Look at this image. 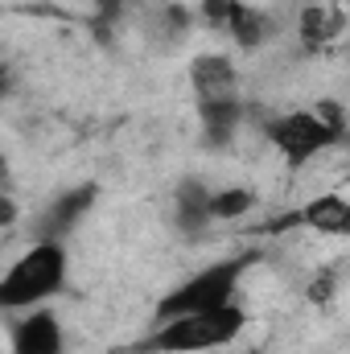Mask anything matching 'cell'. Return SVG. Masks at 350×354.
Masks as SVG:
<instances>
[{"mask_svg": "<svg viewBox=\"0 0 350 354\" xmlns=\"http://www.w3.org/2000/svg\"><path fill=\"white\" fill-rule=\"evenodd\" d=\"M248 322L252 317H248V309L239 301L227 305V309H214V313H190V317H174V322H153V330L140 342H132L128 354H210L239 342Z\"/></svg>", "mask_w": 350, "mask_h": 354, "instance_id": "obj_1", "label": "cell"}, {"mask_svg": "<svg viewBox=\"0 0 350 354\" xmlns=\"http://www.w3.org/2000/svg\"><path fill=\"white\" fill-rule=\"evenodd\" d=\"M71 256L62 239H33L0 276V309L8 313H29L54 301L66 288Z\"/></svg>", "mask_w": 350, "mask_h": 354, "instance_id": "obj_2", "label": "cell"}, {"mask_svg": "<svg viewBox=\"0 0 350 354\" xmlns=\"http://www.w3.org/2000/svg\"><path fill=\"white\" fill-rule=\"evenodd\" d=\"M256 264V256H231V260H214V264L198 268L194 276H185L177 288H169L157 309L153 322H174V317H190V313H214L239 301V284L248 276V268Z\"/></svg>", "mask_w": 350, "mask_h": 354, "instance_id": "obj_3", "label": "cell"}, {"mask_svg": "<svg viewBox=\"0 0 350 354\" xmlns=\"http://www.w3.org/2000/svg\"><path fill=\"white\" fill-rule=\"evenodd\" d=\"M264 136H268V145H272L293 169L317 161L326 149L338 145V136L317 120L313 107H297V111H280V115H272V120L264 124Z\"/></svg>", "mask_w": 350, "mask_h": 354, "instance_id": "obj_4", "label": "cell"}, {"mask_svg": "<svg viewBox=\"0 0 350 354\" xmlns=\"http://www.w3.org/2000/svg\"><path fill=\"white\" fill-rule=\"evenodd\" d=\"M8 346H12V354H62L66 334L50 309H29V313H17V322L8 330Z\"/></svg>", "mask_w": 350, "mask_h": 354, "instance_id": "obj_5", "label": "cell"}, {"mask_svg": "<svg viewBox=\"0 0 350 354\" xmlns=\"http://www.w3.org/2000/svg\"><path fill=\"white\" fill-rule=\"evenodd\" d=\"M293 223L330 239H350V194H313L293 214Z\"/></svg>", "mask_w": 350, "mask_h": 354, "instance_id": "obj_6", "label": "cell"}, {"mask_svg": "<svg viewBox=\"0 0 350 354\" xmlns=\"http://www.w3.org/2000/svg\"><path fill=\"white\" fill-rule=\"evenodd\" d=\"M190 83L198 103L206 99H239V66L227 54H198L190 66Z\"/></svg>", "mask_w": 350, "mask_h": 354, "instance_id": "obj_7", "label": "cell"}, {"mask_svg": "<svg viewBox=\"0 0 350 354\" xmlns=\"http://www.w3.org/2000/svg\"><path fill=\"white\" fill-rule=\"evenodd\" d=\"M342 29H347V12H342L334 0H313V4H305L301 17H297V37H301L305 50H322V46L338 41Z\"/></svg>", "mask_w": 350, "mask_h": 354, "instance_id": "obj_8", "label": "cell"}, {"mask_svg": "<svg viewBox=\"0 0 350 354\" xmlns=\"http://www.w3.org/2000/svg\"><path fill=\"white\" fill-rule=\"evenodd\" d=\"M198 124H202L206 145L223 149L235 140V132L243 124V103L239 99H206V103H198Z\"/></svg>", "mask_w": 350, "mask_h": 354, "instance_id": "obj_9", "label": "cell"}, {"mask_svg": "<svg viewBox=\"0 0 350 354\" xmlns=\"http://www.w3.org/2000/svg\"><path fill=\"white\" fill-rule=\"evenodd\" d=\"M91 202H95V185H83V189L62 194V198L50 206V214H46L42 239H62V235H71V227H75V223L91 210Z\"/></svg>", "mask_w": 350, "mask_h": 354, "instance_id": "obj_10", "label": "cell"}, {"mask_svg": "<svg viewBox=\"0 0 350 354\" xmlns=\"http://www.w3.org/2000/svg\"><path fill=\"white\" fill-rule=\"evenodd\" d=\"M177 227L185 231V235H202L210 223H214V214H210V189L206 185H198V181H185L181 189H177Z\"/></svg>", "mask_w": 350, "mask_h": 354, "instance_id": "obj_11", "label": "cell"}, {"mask_svg": "<svg viewBox=\"0 0 350 354\" xmlns=\"http://www.w3.org/2000/svg\"><path fill=\"white\" fill-rule=\"evenodd\" d=\"M248 8H252V4H243V0H202V4H198V17H202L210 29H219V33L231 37V33L243 25Z\"/></svg>", "mask_w": 350, "mask_h": 354, "instance_id": "obj_12", "label": "cell"}, {"mask_svg": "<svg viewBox=\"0 0 350 354\" xmlns=\"http://www.w3.org/2000/svg\"><path fill=\"white\" fill-rule=\"evenodd\" d=\"M252 206H256V194L243 189V185H231V189H214V194H210V214H214V223H235V218H243Z\"/></svg>", "mask_w": 350, "mask_h": 354, "instance_id": "obj_13", "label": "cell"}, {"mask_svg": "<svg viewBox=\"0 0 350 354\" xmlns=\"http://www.w3.org/2000/svg\"><path fill=\"white\" fill-rule=\"evenodd\" d=\"M268 37H272V17H268V12H260V8H248L243 25L231 33V41H235L239 50H248V54H252V50H260Z\"/></svg>", "mask_w": 350, "mask_h": 354, "instance_id": "obj_14", "label": "cell"}, {"mask_svg": "<svg viewBox=\"0 0 350 354\" xmlns=\"http://www.w3.org/2000/svg\"><path fill=\"white\" fill-rule=\"evenodd\" d=\"M313 111H317V120H322V124H326V128H330L338 140L347 136L350 120H347V107H342L338 99H317V103H313Z\"/></svg>", "mask_w": 350, "mask_h": 354, "instance_id": "obj_15", "label": "cell"}, {"mask_svg": "<svg viewBox=\"0 0 350 354\" xmlns=\"http://www.w3.org/2000/svg\"><path fill=\"white\" fill-rule=\"evenodd\" d=\"M334 288H338L334 276H317L313 288H309V301H313V305H326V301H334Z\"/></svg>", "mask_w": 350, "mask_h": 354, "instance_id": "obj_16", "label": "cell"}, {"mask_svg": "<svg viewBox=\"0 0 350 354\" xmlns=\"http://www.w3.org/2000/svg\"><path fill=\"white\" fill-rule=\"evenodd\" d=\"M0 218H4V227L17 218V202H12V198H4V202H0Z\"/></svg>", "mask_w": 350, "mask_h": 354, "instance_id": "obj_17", "label": "cell"}, {"mask_svg": "<svg viewBox=\"0 0 350 354\" xmlns=\"http://www.w3.org/2000/svg\"><path fill=\"white\" fill-rule=\"evenodd\" d=\"M347 189H350V174H347Z\"/></svg>", "mask_w": 350, "mask_h": 354, "instance_id": "obj_18", "label": "cell"}]
</instances>
